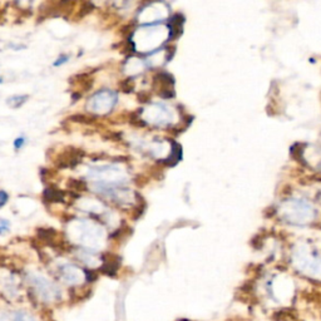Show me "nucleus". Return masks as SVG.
Returning <instances> with one entry per match:
<instances>
[{
	"label": "nucleus",
	"instance_id": "1",
	"mask_svg": "<svg viewBox=\"0 0 321 321\" xmlns=\"http://www.w3.org/2000/svg\"><path fill=\"white\" fill-rule=\"evenodd\" d=\"M282 220L291 225L310 224L316 216L313 206L304 200H287L280 207Z\"/></svg>",
	"mask_w": 321,
	"mask_h": 321
},
{
	"label": "nucleus",
	"instance_id": "2",
	"mask_svg": "<svg viewBox=\"0 0 321 321\" xmlns=\"http://www.w3.org/2000/svg\"><path fill=\"white\" fill-rule=\"evenodd\" d=\"M295 267L313 277L321 279V255L299 251L294 256Z\"/></svg>",
	"mask_w": 321,
	"mask_h": 321
},
{
	"label": "nucleus",
	"instance_id": "3",
	"mask_svg": "<svg viewBox=\"0 0 321 321\" xmlns=\"http://www.w3.org/2000/svg\"><path fill=\"white\" fill-rule=\"evenodd\" d=\"M85 157V151L82 148H77L73 146L63 148L54 158V164L58 169L74 168L79 163H82L83 158Z\"/></svg>",
	"mask_w": 321,
	"mask_h": 321
},
{
	"label": "nucleus",
	"instance_id": "4",
	"mask_svg": "<svg viewBox=\"0 0 321 321\" xmlns=\"http://www.w3.org/2000/svg\"><path fill=\"white\" fill-rule=\"evenodd\" d=\"M117 103V94L112 90L103 89L95 93L92 98H89L87 107L92 112L97 113H107L111 111Z\"/></svg>",
	"mask_w": 321,
	"mask_h": 321
},
{
	"label": "nucleus",
	"instance_id": "5",
	"mask_svg": "<svg viewBox=\"0 0 321 321\" xmlns=\"http://www.w3.org/2000/svg\"><path fill=\"white\" fill-rule=\"evenodd\" d=\"M145 113L147 114V122H151L156 126H167L172 123L173 119L172 109L163 104H152Z\"/></svg>",
	"mask_w": 321,
	"mask_h": 321
},
{
	"label": "nucleus",
	"instance_id": "6",
	"mask_svg": "<svg viewBox=\"0 0 321 321\" xmlns=\"http://www.w3.org/2000/svg\"><path fill=\"white\" fill-rule=\"evenodd\" d=\"M32 284L34 285L38 294H39L44 300H53V299H57L59 296L58 290L56 289V286H53L49 281H47V280L43 279V277L32 276Z\"/></svg>",
	"mask_w": 321,
	"mask_h": 321
},
{
	"label": "nucleus",
	"instance_id": "7",
	"mask_svg": "<svg viewBox=\"0 0 321 321\" xmlns=\"http://www.w3.org/2000/svg\"><path fill=\"white\" fill-rule=\"evenodd\" d=\"M103 263L100 266V272L107 276H116L117 271L119 269V265H121V260H119L118 256L112 255V253H105V255L102 256Z\"/></svg>",
	"mask_w": 321,
	"mask_h": 321
},
{
	"label": "nucleus",
	"instance_id": "8",
	"mask_svg": "<svg viewBox=\"0 0 321 321\" xmlns=\"http://www.w3.org/2000/svg\"><path fill=\"white\" fill-rule=\"evenodd\" d=\"M69 83H72L77 88V90H74V92L82 94L83 92H88V90L92 89L94 79L88 73H80L74 76L72 79H69Z\"/></svg>",
	"mask_w": 321,
	"mask_h": 321
},
{
	"label": "nucleus",
	"instance_id": "9",
	"mask_svg": "<svg viewBox=\"0 0 321 321\" xmlns=\"http://www.w3.org/2000/svg\"><path fill=\"white\" fill-rule=\"evenodd\" d=\"M64 198H66V192L62 191L61 188H58L57 186H54V184L48 186L44 190V192H43V201H44V203H50V205L52 203H61L66 201Z\"/></svg>",
	"mask_w": 321,
	"mask_h": 321
},
{
	"label": "nucleus",
	"instance_id": "10",
	"mask_svg": "<svg viewBox=\"0 0 321 321\" xmlns=\"http://www.w3.org/2000/svg\"><path fill=\"white\" fill-rule=\"evenodd\" d=\"M62 277L69 284H78L80 281V271L73 265H66L62 267Z\"/></svg>",
	"mask_w": 321,
	"mask_h": 321
},
{
	"label": "nucleus",
	"instance_id": "11",
	"mask_svg": "<svg viewBox=\"0 0 321 321\" xmlns=\"http://www.w3.org/2000/svg\"><path fill=\"white\" fill-rule=\"evenodd\" d=\"M67 188L71 190V192L82 193L88 191V184L84 179H77V178H69L67 181Z\"/></svg>",
	"mask_w": 321,
	"mask_h": 321
},
{
	"label": "nucleus",
	"instance_id": "12",
	"mask_svg": "<svg viewBox=\"0 0 321 321\" xmlns=\"http://www.w3.org/2000/svg\"><path fill=\"white\" fill-rule=\"evenodd\" d=\"M29 99V95L28 94H21V95H13V97L8 98L6 103L10 108L13 109H18L20 108L21 105L25 104L26 100Z\"/></svg>",
	"mask_w": 321,
	"mask_h": 321
},
{
	"label": "nucleus",
	"instance_id": "13",
	"mask_svg": "<svg viewBox=\"0 0 321 321\" xmlns=\"http://www.w3.org/2000/svg\"><path fill=\"white\" fill-rule=\"evenodd\" d=\"M69 121L76 122V123H82V124H92L94 123V118H92L90 116H85V114H73L69 117Z\"/></svg>",
	"mask_w": 321,
	"mask_h": 321
},
{
	"label": "nucleus",
	"instance_id": "14",
	"mask_svg": "<svg viewBox=\"0 0 321 321\" xmlns=\"http://www.w3.org/2000/svg\"><path fill=\"white\" fill-rule=\"evenodd\" d=\"M93 9H94V5H93L92 3H88V1H84V3L80 4V8H79L78 13H77L76 18L77 19L84 18L85 15H88V14H89V13H92Z\"/></svg>",
	"mask_w": 321,
	"mask_h": 321
},
{
	"label": "nucleus",
	"instance_id": "15",
	"mask_svg": "<svg viewBox=\"0 0 321 321\" xmlns=\"http://www.w3.org/2000/svg\"><path fill=\"white\" fill-rule=\"evenodd\" d=\"M8 318L10 321H35L34 318H32V315L23 313V311H16L13 318H10V316H8Z\"/></svg>",
	"mask_w": 321,
	"mask_h": 321
},
{
	"label": "nucleus",
	"instance_id": "16",
	"mask_svg": "<svg viewBox=\"0 0 321 321\" xmlns=\"http://www.w3.org/2000/svg\"><path fill=\"white\" fill-rule=\"evenodd\" d=\"M9 201V195L5 192V191L0 190V208L4 207V206L8 203Z\"/></svg>",
	"mask_w": 321,
	"mask_h": 321
},
{
	"label": "nucleus",
	"instance_id": "17",
	"mask_svg": "<svg viewBox=\"0 0 321 321\" xmlns=\"http://www.w3.org/2000/svg\"><path fill=\"white\" fill-rule=\"evenodd\" d=\"M84 275H85V279H87V281H89V282H93L95 279H97V274H95L94 270H85Z\"/></svg>",
	"mask_w": 321,
	"mask_h": 321
},
{
	"label": "nucleus",
	"instance_id": "18",
	"mask_svg": "<svg viewBox=\"0 0 321 321\" xmlns=\"http://www.w3.org/2000/svg\"><path fill=\"white\" fill-rule=\"evenodd\" d=\"M24 143H25V138L19 137L14 141V147H15V150H20V148L24 146Z\"/></svg>",
	"mask_w": 321,
	"mask_h": 321
},
{
	"label": "nucleus",
	"instance_id": "19",
	"mask_svg": "<svg viewBox=\"0 0 321 321\" xmlns=\"http://www.w3.org/2000/svg\"><path fill=\"white\" fill-rule=\"evenodd\" d=\"M69 61V57L68 56H61L58 59H57V62H54V67H59L62 66V64L67 63V62Z\"/></svg>",
	"mask_w": 321,
	"mask_h": 321
},
{
	"label": "nucleus",
	"instance_id": "20",
	"mask_svg": "<svg viewBox=\"0 0 321 321\" xmlns=\"http://www.w3.org/2000/svg\"><path fill=\"white\" fill-rule=\"evenodd\" d=\"M6 230H8V227H1V226H0V234H3V232L6 231Z\"/></svg>",
	"mask_w": 321,
	"mask_h": 321
},
{
	"label": "nucleus",
	"instance_id": "21",
	"mask_svg": "<svg viewBox=\"0 0 321 321\" xmlns=\"http://www.w3.org/2000/svg\"><path fill=\"white\" fill-rule=\"evenodd\" d=\"M0 83H3V79H1V77H0Z\"/></svg>",
	"mask_w": 321,
	"mask_h": 321
}]
</instances>
